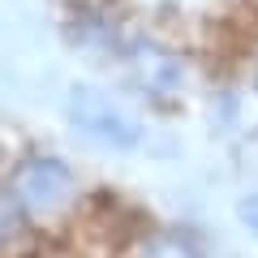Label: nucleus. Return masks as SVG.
I'll return each mask as SVG.
<instances>
[{"instance_id": "nucleus-1", "label": "nucleus", "mask_w": 258, "mask_h": 258, "mask_svg": "<svg viewBox=\"0 0 258 258\" xmlns=\"http://www.w3.org/2000/svg\"><path fill=\"white\" fill-rule=\"evenodd\" d=\"M0 258H211L151 211L18 129H0Z\"/></svg>"}, {"instance_id": "nucleus-2", "label": "nucleus", "mask_w": 258, "mask_h": 258, "mask_svg": "<svg viewBox=\"0 0 258 258\" xmlns=\"http://www.w3.org/2000/svg\"><path fill=\"white\" fill-rule=\"evenodd\" d=\"M64 39L108 74L129 43H164L189 64L198 99L237 112L258 74V0H52Z\"/></svg>"}, {"instance_id": "nucleus-3", "label": "nucleus", "mask_w": 258, "mask_h": 258, "mask_svg": "<svg viewBox=\"0 0 258 258\" xmlns=\"http://www.w3.org/2000/svg\"><path fill=\"white\" fill-rule=\"evenodd\" d=\"M69 116H74L78 129L112 142V147H138V138H142L138 120L125 116V108H116V103H112L108 95H99V91H74L69 95Z\"/></svg>"}, {"instance_id": "nucleus-4", "label": "nucleus", "mask_w": 258, "mask_h": 258, "mask_svg": "<svg viewBox=\"0 0 258 258\" xmlns=\"http://www.w3.org/2000/svg\"><path fill=\"white\" fill-rule=\"evenodd\" d=\"M241 215H245V224L254 220V228H258V198H245V203H241Z\"/></svg>"}, {"instance_id": "nucleus-5", "label": "nucleus", "mask_w": 258, "mask_h": 258, "mask_svg": "<svg viewBox=\"0 0 258 258\" xmlns=\"http://www.w3.org/2000/svg\"><path fill=\"white\" fill-rule=\"evenodd\" d=\"M254 103H258V74H254Z\"/></svg>"}]
</instances>
